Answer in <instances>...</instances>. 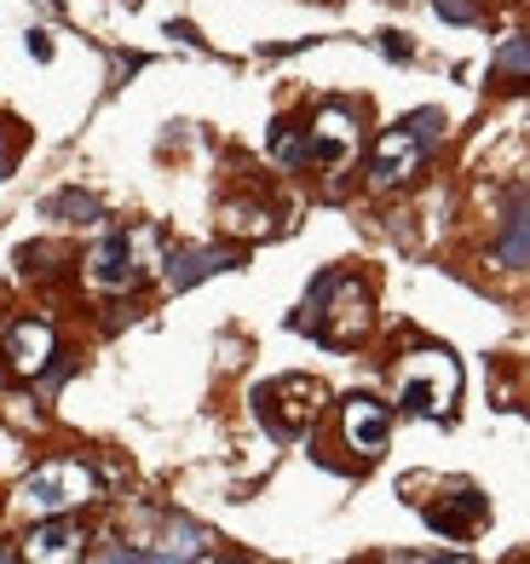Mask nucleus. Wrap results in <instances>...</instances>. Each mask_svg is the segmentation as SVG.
<instances>
[{
    "mask_svg": "<svg viewBox=\"0 0 530 564\" xmlns=\"http://www.w3.org/2000/svg\"><path fill=\"white\" fill-rule=\"evenodd\" d=\"M439 133H444V116H439V110H421V116H410V121L387 127L381 144H375V156H369V178H375L381 191L403 185V178L426 162V150L439 144Z\"/></svg>",
    "mask_w": 530,
    "mask_h": 564,
    "instance_id": "1",
    "label": "nucleus"
},
{
    "mask_svg": "<svg viewBox=\"0 0 530 564\" xmlns=\"http://www.w3.org/2000/svg\"><path fill=\"white\" fill-rule=\"evenodd\" d=\"M139 271H156V230H116L87 253V282L98 294H128Z\"/></svg>",
    "mask_w": 530,
    "mask_h": 564,
    "instance_id": "2",
    "label": "nucleus"
},
{
    "mask_svg": "<svg viewBox=\"0 0 530 564\" xmlns=\"http://www.w3.org/2000/svg\"><path fill=\"white\" fill-rule=\"evenodd\" d=\"M98 496V478L82 467V460H46L30 478L18 484V507L35 512V519H53V512H75L82 501Z\"/></svg>",
    "mask_w": 530,
    "mask_h": 564,
    "instance_id": "3",
    "label": "nucleus"
},
{
    "mask_svg": "<svg viewBox=\"0 0 530 564\" xmlns=\"http://www.w3.org/2000/svg\"><path fill=\"white\" fill-rule=\"evenodd\" d=\"M462 392V369L456 357L444 351H415L410 364L398 369V403L410 415H450V403Z\"/></svg>",
    "mask_w": 530,
    "mask_h": 564,
    "instance_id": "4",
    "label": "nucleus"
},
{
    "mask_svg": "<svg viewBox=\"0 0 530 564\" xmlns=\"http://www.w3.org/2000/svg\"><path fill=\"white\" fill-rule=\"evenodd\" d=\"M312 305H323V340L351 346V340L369 335V317L375 312H369V289H364L358 276H323Z\"/></svg>",
    "mask_w": 530,
    "mask_h": 564,
    "instance_id": "5",
    "label": "nucleus"
},
{
    "mask_svg": "<svg viewBox=\"0 0 530 564\" xmlns=\"http://www.w3.org/2000/svg\"><path fill=\"white\" fill-rule=\"evenodd\" d=\"M255 409H260V421L277 432V438H294V432H306L312 415L323 409V387L306 380V375H289V380H277V387H260Z\"/></svg>",
    "mask_w": 530,
    "mask_h": 564,
    "instance_id": "6",
    "label": "nucleus"
},
{
    "mask_svg": "<svg viewBox=\"0 0 530 564\" xmlns=\"http://www.w3.org/2000/svg\"><path fill=\"white\" fill-rule=\"evenodd\" d=\"M340 432H346V449H358V455H381L387 438H392V415H387V403H375V398H351L340 409Z\"/></svg>",
    "mask_w": 530,
    "mask_h": 564,
    "instance_id": "7",
    "label": "nucleus"
},
{
    "mask_svg": "<svg viewBox=\"0 0 530 564\" xmlns=\"http://www.w3.org/2000/svg\"><path fill=\"white\" fill-rule=\"evenodd\" d=\"M351 150H358V121H351L346 110H323L312 121V133H306V156L323 162V167H340Z\"/></svg>",
    "mask_w": 530,
    "mask_h": 564,
    "instance_id": "8",
    "label": "nucleus"
},
{
    "mask_svg": "<svg viewBox=\"0 0 530 564\" xmlns=\"http://www.w3.org/2000/svg\"><path fill=\"white\" fill-rule=\"evenodd\" d=\"M46 357H53V328L35 323V317L12 323V335H7V369L18 380H35L46 369Z\"/></svg>",
    "mask_w": 530,
    "mask_h": 564,
    "instance_id": "9",
    "label": "nucleus"
},
{
    "mask_svg": "<svg viewBox=\"0 0 530 564\" xmlns=\"http://www.w3.org/2000/svg\"><path fill=\"white\" fill-rule=\"evenodd\" d=\"M82 542L87 535L75 530L64 512H53V519H46L30 542H23V558H41V564H58V558H82Z\"/></svg>",
    "mask_w": 530,
    "mask_h": 564,
    "instance_id": "10",
    "label": "nucleus"
},
{
    "mask_svg": "<svg viewBox=\"0 0 530 564\" xmlns=\"http://www.w3.org/2000/svg\"><path fill=\"white\" fill-rule=\"evenodd\" d=\"M426 524H433L439 535H450V542H462V535H473L478 524H485V501L462 490L450 507H426Z\"/></svg>",
    "mask_w": 530,
    "mask_h": 564,
    "instance_id": "11",
    "label": "nucleus"
},
{
    "mask_svg": "<svg viewBox=\"0 0 530 564\" xmlns=\"http://www.w3.org/2000/svg\"><path fill=\"white\" fill-rule=\"evenodd\" d=\"M219 265H225L219 248H191V253H180V260L167 265V282H173V289H191L196 276H214Z\"/></svg>",
    "mask_w": 530,
    "mask_h": 564,
    "instance_id": "12",
    "label": "nucleus"
},
{
    "mask_svg": "<svg viewBox=\"0 0 530 564\" xmlns=\"http://www.w3.org/2000/svg\"><path fill=\"white\" fill-rule=\"evenodd\" d=\"M501 265H530V202L508 214V237H501Z\"/></svg>",
    "mask_w": 530,
    "mask_h": 564,
    "instance_id": "13",
    "label": "nucleus"
},
{
    "mask_svg": "<svg viewBox=\"0 0 530 564\" xmlns=\"http://www.w3.org/2000/svg\"><path fill=\"white\" fill-rule=\"evenodd\" d=\"M53 214H64L69 225H93L98 219V202L82 196V191H64V196H53Z\"/></svg>",
    "mask_w": 530,
    "mask_h": 564,
    "instance_id": "14",
    "label": "nucleus"
},
{
    "mask_svg": "<svg viewBox=\"0 0 530 564\" xmlns=\"http://www.w3.org/2000/svg\"><path fill=\"white\" fill-rule=\"evenodd\" d=\"M496 75H501V82H519V75H530V41H508V46H501Z\"/></svg>",
    "mask_w": 530,
    "mask_h": 564,
    "instance_id": "15",
    "label": "nucleus"
},
{
    "mask_svg": "<svg viewBox=\"0 0 530 564\" xmlns=\"http://www.w3.org/2000/svg\"><path fill=\"white\" fill-rule=\"evenodd\" d=\"M225 225H231L237 237H266L271 214H266V208H225Z\"/></svg>",
    "mask_w": 530,
    "mask_h": 564,
    "instance_id": "16",
    "label": "nucleus"
},
{
    "mask_svg": "<svg viewBox=\"0 0 530 564\" xmlns=\"http://www.w3.org/2000/svg\"><path fill=\"white\" fill-rule=\"evenodd\" d=\"M439 18H450V23H473L478 7H473V0H439Z\"/></svg>",
    "mask_w": 530,
    "mask_h": 564,
    "instance_id": "17",
    "label": "nucleus"
},
{
    "mask_svg": "<svg viewBox=\"0 0 530 564\" xmlns=\"http://www.w3.org/2000/svg\"><path fill=\"white\" fill-rule=\"evenodd\" d=\"M0 167H7V150H0Z\"/></svg>",
    "mask_w": 530,
    "mask_h": 564,
    "instance_id": "18",
    "label": "nucleus"
}]
</instances>
